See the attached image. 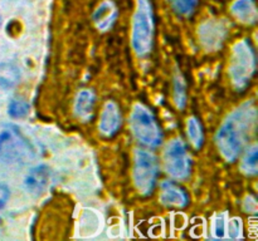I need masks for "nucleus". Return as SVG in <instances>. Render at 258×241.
Wrapping results in <instances>:
<instances>
[{
  "mask_svg": "<svg viewBox=\"0 0 258 241\" xmlns=\"http://www.w3.org/2000/svg\"><path fill=\"white\" fill-rule=\"evenodd\" d=\"M160 166L156 155L148 148L134 151L133 182L136 191L143 196H150L158 185Z\"/></svg>",
  "mask_w": 258,
  "mask_h": 241,
  "instance_id": "nucleus-5",
  "label": "nucleus"
},
{
  "mask_svg": "<svg viewBox=\"0 0 258 241\" xmlns=\"http://www.w3.org/2000/svg\"><path fill=\"white\" fill-rule=\"evenodd\" d=\"M163 165L171 180L185 181L190 177L193 160L183 138L174 137L166 143L163 151Z\"/></svg>",
  "mask_w": 258,
  "mask_h": 241,
  "instance_id": "nucleus-7",
  "label": "nucleus"
},
{
  "mask_svg": "<svg viewBox=\"0 0 258 241\" xmlns=\"http://www.w3.org/2000/svg\"><path fill=\"white\" fill-rule=\"evenodd\" d=\"M226 213H219L213 218V222H212V233H213L214 237H224L226 236Z\"/></svg>",
  "mask_w": 258,
  "mask_h": 241,
  "instance_id": "nucleus-21",
  "label": "nucleus"
},
{
  "mask_svg": "<svg viewBox=\"0 0 258 241\" xmlns=\"http://www.w3.org/2000/svg\"><path fill=\"white\" fill-rule=\"evenodd\" d=\"M159 201L161 205L170 208H184L189 205V193L185 188L174 180H165L160 183V192H159Z\"/></svg>",
  "mask_w": 258,
  "mask_h": 241,
  "instance_id": "nucleus-10",
  "label": "nucleus"
},
{
  "mask_svg": "<svg viewBox=\"0 0 258 241\" xmlns=\"http://www.w3.org/2000/svg\"><path fill=\"white\" fill-rule=\"evenodd\" d=\"M244 210H247V212H256L257 201L253 196H247L246 197V201H244Z\"/></svg>",
  "mask_w": 258,
  "mask_h": 241,
  "instance_id": "nucleus-24",
  "label": "nucleus"
},
{
  "mask_svg": "<svg viewBox=\"0 0 258 241\" xmlns=\"http://www.w3.org/2000/svg\"><path fill=\"white\" fill-rule=\"evenodd\" d=\"M173 102L179 110H184L188 104V85L179 70H176L173 77Z\"/></svg>",
  "mask_w": 258,
  "mask_h": 241,
  "instance_id": "nucleus-15",
  "label": "nucleus"
},
{
  "mask_svg": "<svg viewBox=\"0 0 258 241\" xmlns=\"http://www.w3.org/2000/svg\"><path fill=\"white\" fill-rule=\"evenodd\" d=\"M229 236L233 238H238L242 236V222L241 218H233L228 225Z\"/></svg>",
  "mask_w": 258,
  "mask_h": 241,
  "instance_id": "nucleus-22",
  "label": "nucleus"
},
{
  "mask_svg": "<svg viewBox=\"0 0 258 241\" xmlns=\"http://www.w3.org/2000/svg\"><path fill=\"white\" fill-rule=\"evenodd\" d=\"M231 13L238 22L243 24H256L258 13L254 0H234L231 5Z\"/></svg>",
  "mask_w": 258,
  "mask_h": 241,
  "instance_id": "nucleus-14",
  "label": "nucleus"
},
{
  "mask_svg": "<svg viewBox=\"0 0 258 241\" xmlns=\"http://www.w3.org/2000/svg\"><path fill=\"white\" fill-rule=\"evenodd\" d=\"M52 178V172L47 165H37L30 168L24 176L23 187L34 197H39L48 190Z\"/></svg>",
  "mask_w": 258,
  "mask_h": 241,
  "instance_id": "nucleus-9",
  "label": "nucleus"
},
{
  "mask_svg": "<svg viewBox=\"0 0 258 241\" xmlns=\"http://www.w3.org/2000/svg\"><path fill=\"white\" fill-rule=\"evenodd\" d=\"M244 153L241 158L239 170L243 175L252 177L258 173V147L257 143H252L244 148Z\"/></svg>",
  "mask_w": 258,
  "mask_h": 241,
  "instance_id": "nucleus-16",
  "label": "nucleus"
},
{
  "mask_svg": "<svg viewBox=\"0 0 258 241\" xmlns=\"http://www.w3.org/2000/svg\"><path fill=\"white\" fill-rule=\"evenodd\" d=\"M257 68L256 50L249 39H241L232 47L228 75L237 92H243L252 82Z\"/></svg>",
  "mask_w": 258,
  "mask_h": 241,
  "instance_id": "nucleus-3",
  "label": "nucleus"
},
{
  "mask_svg": "<svg viewBox=\"0 0 258 241\" xmlns=\"http://www.w3.org/2000/svg\"><path fill=\"white\" fill-rule=\"evenodd\" d=\"M171 8L178 15L188 18L196 12L199 0H170Z\"/></svg>",
  "mask_w": 258,
  "mask_h": 241,
  "instance_id": "nucleus-20",
  "label": "nucleus"
},
{
  "mask_svg": "<svg viewBox=\"0 0 258 241\" xmlns=\"http://www.w3.org/2000/svg\"><path fill=\"white\" fill-rule=\"evenodd\" d=\"M30 110L29 103L23 98H14L8 104V114L13 119H20L27 117Z\"/></svg>",
  "mask_w": 258,
  "mask_h": 241,
  "instance_id": "nucleus-18",
  "label": "nucleus"
},
{
  "mask_svg": "<svg viewBox=\"0 0 258 241\" xmlns=\"http://www.w3.org/2000/svg\"><path fill=\"white\" fill-rule=\"evenodd\" d=\"M130 39L131 48L139 58L151 54L155 40V15L151 0H136Z\"/></svg>",
  "mask_w": 258,
  "mask_h": 241,
  "instance_id": "nucleus-2",
  "label": "nucleus"
},
{
  "mask_svg": "<svg viewBox=\"0 0 258 241\" xmlns=\"http://www.w3.org/2000/svg\"><path fill=\"white\" fill-rule=\"evenodd\" d=\"M35 155V147L19 128L8 125L0 131V160L7 163L25 162Z\"/></svg>",
  "mask_w": 258,
  "mask_h": 241,
  "instance_id": "nucleus-6",
  "label": "nucleus"
},
{
  "mask_svg": "<svg viewBox=\"0 0 258 241\" xmlns=\"http://www.w3.org/2000/svg\"><path fill=\"white\" fill-rule=\"evenodd\" d=\"M186 136H188V140L190 142V145L196 150H201L204 146V141H206L204 130L198 117L191 115V117H189L186 119Z\"/></svg>",
  "mask_w": 258,
  "mask_h": 241,
  "instance_id": "nucleus-17",
  "label": "nucleus"
},
{
  "mask_svg": "<svg viewBox=\"0 0 258 241\" xmlns=\"http://www.w3.org/2000/svg\"><path fill=\"white\" fill-rule=\"evenodd\" d=\"M19 79L18 68L12 64H0V85L5 88L13 87Z\"/></svg>",
  "mask_w": 258,
  "mask_h": 241,
  "instance_id": "nucleus-19",
  "label": "nucleus"
},
{
  "mask_svg": "<svg viewBox=\"0 0 258 241\" xmlns=\"http://www.w3.org/2000/svg\"><path fill=\"white\" fill-rule=\"evenodd\" d=\"M227 34H228V29L226 25L221 22H216V20H208V22L203 23L198 30L202 45L211 52L222 47Z\"/></svg>",
  "mask_w": 258,
  "mask_h": 241,
  "instance_id": "nucleus-11",
  "label": "nucleus"
},
{
  "mask_svg": "<svg viewBox=\"0 0 258 241\" xmlns=\"http://www.w3.org/2000/svg\"><path fill=\"white\" fill-rule=\"evenodd\" d=\"M122 126V114L120 105L115 100L110 99L103 104L98 118V132L106 138L113 137L118 133Z\"/></svg>",
  "mask_w": 258,
  "mask_h": 241,
  "instance_id": "nucleus-8",
  "label": "nucleus"
},
{
  "mask_svg": "<svg viewBox=\"0 0 258 241\" xmlns=\"http://www.w3.org/2000/svg\"><path fill=\"white\" fill-rule=\"evenodd\" d=\"M257 107L253 100L242 103L229 113L214 137L217 150L226 162L233 163L248 146L257 126Z\"/></svg>",
  "mask_w": 258,
  "mask_h": 241,
  "instance_id": "nucleus-1",
  "label": "nucleus"
},
{
  "mask_svg": "<svg viewBox=\"0 0 258 241\" xmlns=\"http://www.w3.org/2000/svg\"><path fill=\"white\" fill-rule=\"evenodd\" d=\"M130 130L135 140L146 148L160 147L164 140V133L158 118L148 105L138 102L133 105L128 119Z\"/></svg>",
  "mask_w": 258,
  "mask_h": 241,
  "instance_id": "nucleus-4",
  "label": "nucleus"
},
{
  "mask_svg": "<svg viewBox=\"0 0 258 241\" xmlns=\"http://www.w3.org/2000/svg\"><path fill=\"white\" fill-rule=\"evenodd\" d=\"M10 197V190L7 185L4 183H0V210L7 205V202L9 201Z\"/></svg>",
  "mask_w": 258,
  "mask_h": 241,
  "instance_id": "nucleus-23",
  "label": "nucleus"
},
{
  "mask_svg": "<svg viewBox=\"0 0 258 241\" xmlns=\"http://www.w3.org/2000/svg\"><path fill=\"white\" fill-rule=\"evenodd\" d=\"M96 100H97V95L95 90L90 88H83L77 93L75 103H73V112L81 122H88L92 119Z\"/></svg>",
  "mask_w": 258,
  "mask_h": 241,
  "instance_id": "nucleus-12",
  "label": "nucleus"
},
{
  "mask_svg": "<svg viewBox=\"0 0 258 241\" xmlns=\"http://www.w3.org/2000/svg\"><path fill=\"white\" fill-rule=\"evenodd\" d=\"M118 17V8L112 0H103L92 15L95 27L100 32H108L116 23Z\"/></svg>",
  "mask_w": 258,
  "mask_h": 241,
  "instance_id": "nucleus-13",
  "label": "nucleus"
}]
</instances>
